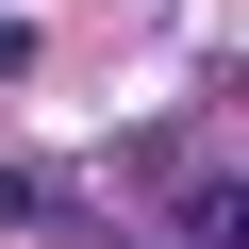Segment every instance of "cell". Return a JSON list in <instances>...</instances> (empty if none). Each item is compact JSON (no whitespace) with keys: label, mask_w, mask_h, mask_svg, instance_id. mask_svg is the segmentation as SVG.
<instances>
[{"label":"cell","mask_w":249,"mask_h":249,"mask_svg":"<svg viewBox=\"0 0 249 249\" xmlns=\"http://www.w3.org/2000/svg\"><path fill=\"white\" fill-rule=\"evenodd\" d=\"M183 232L199 249H249V183H183Z\"/></svg>","instance_id":"obj_1"},{"label":"cell","mask_w":249,"mask_h":249,"mask_svg":"<svg viewBox=\"0 0 249 249\" xmlns=\"http://www.w3.org/2000/svg\"><path fill=\"white\" fill-rule=\"evenodd\" d=\"M0 67H17V17H0Z\"/></svg>","instance_id":"obj_2"}]
</instances>
